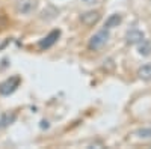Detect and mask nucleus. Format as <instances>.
Segmentation results:
<instances>
[{
	"mask_svg": "<svg viewBox=\"0 0 151 149\" xmlns=\"http://www.w3.org/2000/svg\"><path fill=\"white\" fill-rule=\"evenodd\" d=\"M109 29H103V30H100L97 32L94 36H91V39L89 42H88V47H89V50H94V51H97V50L100 48H103L106 45V42L109 41Z\"/></svg>",
	"mask_w": 151,
	"mask_h": 149,
	"instance_id": "obj_1",
	"label": "nucleus"
},
{
	"mask_svg": "<svg viewBox=\"0 0 151 149\" xmlns=\"http://www.w3.org/2000/svg\"><path fill=\"white\" fill-rule=\"evenodd\" d=\"M20 81H21V78L18 76H12V77L6 78L5 81H2L0 83V95L8 96L11 93H14L17 91V88L20 86Z\"/></svg>",
	"mask_w": 151,
	"mask_h": 149,
	"instance_id": "obj_2",
	"label": "nucleus"
},
{
	"mask_svg": "<svg viewBox=\"0 0 151 149\" xmlns=\"http://www.w3.org/2000/svg\"><path fill=\"white\" fill-rule=\"evenodd\" d=\"M38 8V0H17L15 9L21 15H30Z\"/></svg>",
	"mask_w": 151,
	"mask_h": 149,
	"instance_id": "obj_3",
	"label": "nucleus"
},
{
	"mask_svg": "<svg viewBox=\"0 0 151 149\" xmlns=\"http://www.w3.org/2000/svg\"><path fill=\"white\" fill-rule=\"evenodd\" d=\"M100 18H101V15H100V12H97V11H88V12H85V14L80 15V21L86 27L95 26V24L100 21Z\"/></svg>",
	"mask_w": 151,
	"mask_h": 149,
	"instance_id": "obj_4",
	"label": "nucleus"
},
{
	"mask_svg": "<svg viewBox=\"0 0 151 149\" xmlns=\"http://www.w3.org/2000/svg\"><path fill=\"white\" fill-rule=\"evenodd\" d=\"M59 36H60V30L59 29H56V30H52L44 39H41L40 41V48H42V50H47V48H50V47H53L56 42H58V39H59Z\"/></svg>",
	"mask_w": 151,
	"mask_h": 149,
	"instance_id": "obj_5",
	"label": "nucleus"
},
{
	"mask_svg": "<svg viewBox=\"0 0 151 149\" xmlns=\"http://www.w3.org/2000/svg\"><path fill=\"white\" fill-rule=\"evenodd\" d=\"M145 39V35L142 30H137V29H132L125 33V42L129 45H134V44H139Z\"/></svg>",
	"mask_w": 151,
	"mask_h": 149,
	"instance_id": "obj_6",
	"label": "nucleus"
},
{
	"mask_svg": "<svg viewBox=\"0 0 151 149\" xmlns=\"http://www.w3.org/2000/svg\"><path fill=\"white\" fill-rule=\"evenodd\" d=\"M137 77L144 81H151V62L150 63L142 65L139 69H137Z\"/></svg>",
	"mask_w": 151,
	"mask_h": 149,
	"instance_id": "obj_7",
	"label": "nucleus"
},
{
	"mask_svg": "<svg viewBox=\"0 0 151 149\" xmlns=\"http://www.w3.org/2000/svg\"><path fill=\"white\" fill-rule=\"evenodd\" d=\"M121 21H122V17H121L119 14H113V15H110V17L106 20V23H104V27H106V29H113V27H118L119 24H121Z\"/></svg>",
	"mask_w": 151,
	"mask_h": 149,
	"instance_id": "obj_8",
	"label": "nucleus"
},
{
	"mask_svg": "<svg viewBox=\"0 0 151 149\" xmlns=\"http://www.w3.org/2000/svg\"><path fill=\"white\" fill-rule=\"evenodd\" d=\"M137 51H139L141 56H150V53H151V42L147 41V39L139 42V48H137Z\"/></svg>",
	"mask_w": 151,
	"mask_h": 149,
	"instance_id": "obj_9",
	"label": "nucleus"
},
{
	"mask_svg": "<svg viewBox=\"0 0 151 149\" xmlns=\"http://www.w3.org/2000/svg\"><path fill=\"white\" fill-rule=\"evenodd\" d=\"M14 120H15V115H14V113H11V115H3L2 119H0V128L11 125V123L14 122Z\"/></svg>",
	"mask_w": 151,
	"mask_h": 149,
	"instance_id": "obj_10",
	"label": "nucleus"
},
{
	"mask_svg": "<svg viewBox=\"0 0 151 149\" xmlns=\"http://www.w3.org/2000/svg\"><path fill=\"white\" fill-rule=\"evenodd\" d=\"M139 137H144V139H151V130L150 128H142L136 133Z\"/></svg>",
	"mask_w": 151,
	"mask_h": 149,
	"instance_id": "obj_11",
	"label": "nucleus"
},
{
	"mask_svg": "<svg viewBox=\"0 0 151 149\" xmlns=\"http://www.w3.org/2000/svg\"><path fill=\"white\" fill-rule=\"evenodd\" d=\"M83 2H85L86 5H95V3H97V0H83Z\"/></svg>",
	"mask_w": 151,
	"mask_h": 149,
	"instance_id": "obj_12",
	"label": "nucleus"
}]
</instances>
